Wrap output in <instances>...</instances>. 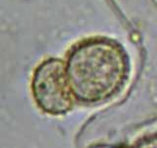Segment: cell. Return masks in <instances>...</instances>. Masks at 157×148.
<instances>
[{
  "label": "cell",
  "mask_w": 157,
  "mask_h": 148,
  "mask_svg": "<svg viewBox=\"0 0 157 148\" xmlns=\"http://www.w3.org/2000/svg\"><path fill=\"white\" fill-rule=\"evenodd\" d=\"M66 70L74 96L82 103L98 104L121 91L129 77L130 63L118 43L93 38L72 49Z\"/></svg>",
  "instance_id": "obj_1"
},
{
  "label": "cell",
  "mask_w": 157,
  "mask_h": 148,
  "mask_svg": "<svg viewBox=\"0 0 157 148\" xmlns=\"http://www.w3.org/2000/svg\"><path fill=\"white\" fill-rule=\"evenodd\" d=\"M32 89L34 100L43 112L63 115L72 110L73 92L66 65L59 59H48L36 68Z\"/></svg>",
  "instance_id": "obj_2"
},
{
  "label": "cell",
  "mask_w": 157,
  "mask_h": 148,
  "mask_svg": "<svg viewBox=\"0 0 157 148\" xmlns=\"http://www.w3.org/2000/svg\"><path fill=\"white\" fill-rule=\"evenodd\" d=\"M132 148H157V132L140 137Z\"/></svg>",
  "instance_id": "obj_3"
},
{
  "label": "cell",
  "mask_w": 157,
  "mask_h": 148,
  "mask_svg": "<svg viewBox=\"0 0 157 148\" xmlns=\"http://www.w3.org/2000/svg\"><path fill=\"white\" fill-rule=\"evenodd\" d=\"M116 148H132V147H128V146H125V145H121V146H118Z\"/></svg>",
  "instance_id": "obj_4"
}]
</instances>
